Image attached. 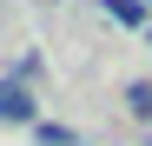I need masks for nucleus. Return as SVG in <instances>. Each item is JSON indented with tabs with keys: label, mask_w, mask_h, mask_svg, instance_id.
Masks as SVG:
<instances>
[{
	"label": "nucleus",
	"mask_w": 152,
	"mask_h": 146,
	"mask_svg": "<svg viewBox=\"0 0 152 146\" xmlns=\"http://www.w3.org/2000/svg\"><path fill=\"white\" fill-rule=\"evenodd\" d=\"M126 113H132L139 126H152V80H132V86H126Z\"/></svg>",
	"instance_id": "obj_3"
},
{
	"label": "nucleus",
	"mask_w": 152,
	"mask_h": 146,
	"mask_svg": "<svg viewBox=\"0 0 152 146\" xmlns=\"http://www.w3.org/2000/svg\"><path fill=\"white\" fill-rule=\"evenodd\" d=\"M145 40H152V27H145Z\"/></svg>",
	"instance_id": "obj_5"
},
{
	"label": "nucleus",
	"mask_w": 152,
	"mask_h": 146,
	"mask_svg": "<svg viewBox=\"0 0 152 146\" xmlns=\"http://www.w3.org/2000/svg\"><path fill=\"white\" fill-rule=\"evenodd\" d=\"M145 146H152V133H145Z\"/></svg>",
	"instance_id": "obj_6"
},
{
	"label": "nucleus",
	"mask_w": 152,
	"mask_h": 146,
	"mask_svg": "<svg viewBox=\"0 0 152 146\" xmlns=\"http://www.w3.org/2000/svg\"><path fill=\"white\" fill-rule=\"evenodd\" d=\"M0 126H40V100H33V86L27 80H13V73H7V80H0Z\"/></svg>",
	"instance_id": "obj_1"
},
{
	"label": "nucleus",
	"mask_w": 152,
	"mask_h": 146,
	"mask_svg": "<svg viewBox=\"0 0 152 146\" xmlns=\"http://www.w3.org/2000/svg\"><path fill=\"white\" fill-rule=\"evenodd\" d=\"M106 20H113V27L145 33V27H152V7H145V0H106Z\"/></svg>",
	"instance_id": "obj_2"
},
{
	"label": "nucleus",
	"mask_w": 152,
	"mask_h": 146,
	"mask_svg": "<svg viewBox=\"0 0 152 146\" xmlns=\"http://www.w3.org/2000/svg\"><path fill=\"white\" fill-rule=\"evenodd\" d=\"M33 146H93V139H80L73 126H53V119H40V126H33Z\"/></svg>",
	"instance_id": "obj_4"
}]
</instances>
